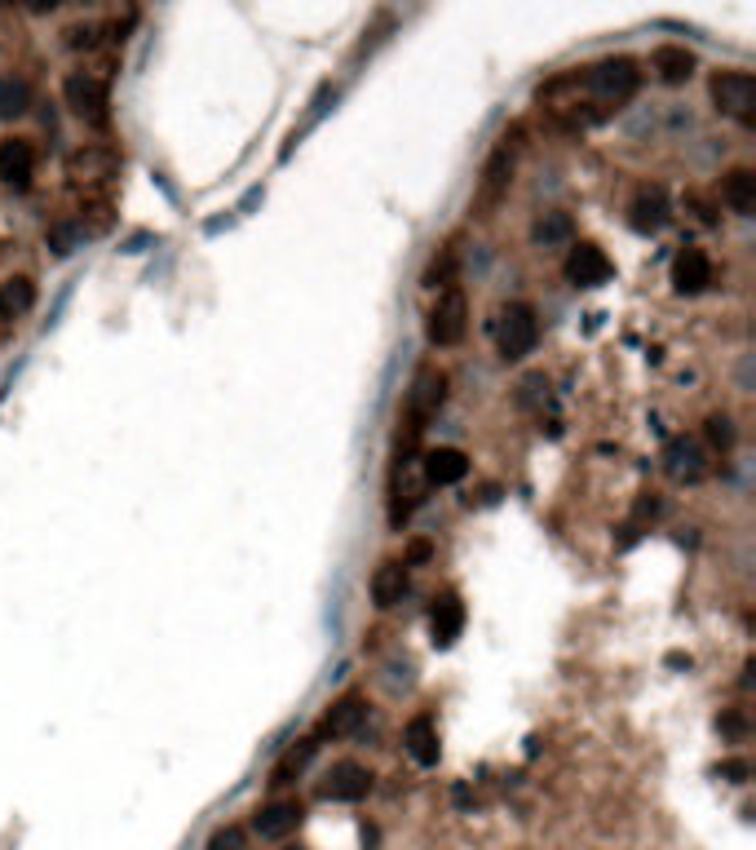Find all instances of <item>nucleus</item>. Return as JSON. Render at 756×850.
<instances>
[{
  "mask_svg": "<svg viewBox=\"0 0 756 850\" xmlns=\"http://www.w3.org/2000/svg\"><path fill=\"white\" fill-rule=\"evenodd\" d=\"M695 67H699V58H695L686 44H660V49L651 53V75H655L660 84H668V89L686 84V80L695 75Z\"/></svg>",
  "mask_w": 756,
  "mask_h": 850,
  "instance_id": "17",
  "label": "nucleus"
},
{
  "mask_svg": "<svg viewBox=\"0 0 756 850\" xmlns=\"http://www.w3.org/2000/svg\"><path fill=\"white\" fill-rule=\"evenodd\" d=\"M18 4H22L27 13H53V9L62 4V0H18Z\"/></svg>",
  "mask_w": 756,
  "mask_h": 850,
  "instance_id": "33",
  "label": "nucleus"
},
{
  "mask_svg": "<svg viewBox=\"0 0 756 850\" xmlns=\"http://www.w3.org/2000/svg\"><path fill=\"white\" fill-rule=\"evenodd\" d=\"M456 266H460V253L447 244V249H442V253H438V257L425 266V289H433V293H438V289L456 284Z\"/></svg>",
  "mask_w": 756,
  "mask_h": 850,
  "instance_id": "27",
  "label": "nucleus"
},
{
  "mask_svg": "<svg viewBox=\"0 0 756 850\" xmlns=\"http://www.w3.org/2000/svg\"><path fill=\"white\" fill-rule=\"evenodd\" d=\"M31 306H35V280H31V275H9V280H0V320H4V324L22 320Z\"/></svg>",
  "mask_w": 756,
  "mask_h": 850,
  "instance_id": "24",
  "label": "nucleus"
},
{
  "mask_svg": "<svg viewBox=\"0 0 756 850\" xmlns=\"http://www.w3.org/2000/svg\"><path fill=\"white\" fill-rule=\"evenodd\" d=\"M31 111V84L22 75H0V120H18Z\"/></svg>",
  "mask_w": 756,
  "mask_h": 850,
  "instance_id": "26",
  "label": "nucleus"
},
{
  "mask_svg": "<svg viewBox=\"0 0 756 850\" xmlns=\"http://www.w3.org/2000/svg\"><path fill=\"white\" fill-rule=\"evenodd\" d=\"M691 209L699 213V222H717V213H713V204L704 195H691Z\"/></svg>",
  "mask_w": 756,
  "mask_h": 850,
  "instance_id": "31",
  "label": "nucleus"
},
{
  "mask_svg": "<svg viewBox=\"0 0 756 850\" xmlns=\"http://www.w3.org/2000/svg\"><path fill=\"white\" fill-rule=\"evenodd\" d=\"M204 850H248V833H244L239 824H222V829L208 838Z\"/></svg>",
  "mask_w": 756,
  "mask_h": 850,
  "instance_id": "30",
  "label": "nucleus"
},
{
  "mask_svg": "<svg viewBox=\"0 0 756 850\" xmlns=\"http://www.w3.org/2000/svg\"><path fill=\"white\" fill-rule=\"evenodd\" d=\"M364 718H368V696H364V691H346V696L324 714L315 740H319V745H324V740H350V736H359Z\"/></svg>",
  "mask_w": 756,
  "mask_h": 850,
  "instance_id": "9",
  "label": "nucleus"
},
{
  "mask_svg": "<svg viewBox=\"0 0 756 850\" xmlns=\"http://www.w3.org/2000/svg\"><path fill=\"white\" fill-rule=\"evenodd\" d=\"M62 102L75 120L93 124V129H106L111 124V89L98 71H71L62 80Z\"/></svg>",
  "mask_w": 756,
  "mask_h": 850,
  "instance_id": "6",
  "label": "nucleus"
},
{
  "mask_svg": "<svg viewBox=\"0 0 756 850\" xmlns=\"http://www.w3.org/2000/svg\"><path fill=\"white\" fill-rule=\"evenodd\" d=\"M531 240H535L540 249L575 244V222H571V213H566V209H549V213H540L535 226H531Z\"/></svg>",
  "mask_w": 756,
  "mask_h": 850,
  "instance_id": "25",
  "label": "nucleus"
},
{
  "mask_svg": "<svg viewBox=\"0 0 756 850\" xmlns=\"http://www.w3.org/2000/svg\"><path fill=\"white\" fill-rule=\"evenodd\" d=\"M637 93H642V62L629 53H611L571 75H553L549 84H540L535 102L562 115L571 129H589L624 111Z\"/></svg>",
  "mask_w": 756,
  "mask_h": 850,
  "instance_id": "1",
  "label": "nucleus"
},
{
  "mask_svg": "<svg viewBox=\"0 0 756 850\" xmlns=\"http://www.w3.org/2000/svg\"><path fill=\"white\" fill-rule=\"evenodd\" d=\"M496 346H500L504 364H522L527 355H535V346H540V311L531 302H509L500 311Z\"/></svg>",
  "mask_w": 756,
  "mask_h": 850,
  "instance_id": "5",
  "label": "nucleus"
},
{
  "mask_svg": "<svg viewBox=\"0 0 756 850\" xmlns=\"http://www.w3.org/2000/svg\"><path fill=\"white\" fill-rule=\"evenodd\" d=\"M315 753H319V740L310 736V740H297L293 749H284V758L275 762V771H270V789H288V785H297V776L315 762Z\"/></svg>",
  "mask_w": 756,
  "mask_h": 850,
  "instance_id": "23",
  "label": "nucleus"
},
{
  "mask_svg": "<svg viewBox=\"0 0 756 850\" xmlns=\"http://www.w3.org/2000/svg\"><path fill=\"white\" fill-rule=\"evenodd\" d=\"M668 217H673V209H668V191H664V186H642V191L629 200V226H633L637 235L664 231Z\"/></svg>",
  "mask_w": 756,
  "mask_h": 850,
  "instance_id": "12",
  "label": "nucleus"
},
{
  "mask_svg": "<svg viewBox=\"0 0 756 850\" xmlns=\"http://www.w3.org/2000/svg\"><path fill=\"white\" fill-rule=\"evenodd\" d=\"M713 280H717V271H713V257H708L704 249H682V253H677V262H673V289H677L682 297L708 293Z\"/></svg>",
  "mask_w": 756,
  "mask_h": 850,
  "instance_id": "13",
  "label": "nucleus"
},
{
  "mask_svg": "<svg viewBox=\"0 0 756 850\" xmlns=\"http://www.w3.org/2000/svg\"><path fill=\"white\" fill-rule=\"evenodd\" d=\"M425 558H429V545H425V540H416V545H411V554H407L402 563L411 567V563H425Z\"/></svg>",
  "mask_w": 756,
  "mask_h": 850,
  "instance_id": "34",
  "label": "nucleus"
},
{
  "mask_svg": "<svg viewBox=\"0 0 756 850\" xmlns=\"http://www.w3.org/2000/svg\"><path fill=\"white\" fill-rule=\"evenodd\" d=\"M115 169H120V151L106 142H84L67 155V178L75 182H106L115 178Z\"/></svg>",
  "mask_w": 756,
  "mask_h": 850,
  "instance_id": "10",
  "label": "nucleus"
},
{
  "mask_svg": "<svg viewBox=\"0 0 756 850\" xmlns=\"http://www.w3.org/2000/svg\"><path fill=\"white\" fill-rule=\"evenodd\" d=\"M664 469H668L677 483H699V478L708 474V452H704V443L677 438V443L668 447V456H664Z\"/></svg>",
  "mask_w": 756,
  "mask_h": 850,
  "instance_id": "19",
  "label": "nucleus"
},
{
  "mask_svg": "<svg viewBox=\"0 0 756 850\" xmlns=\"http://www.w3.org/2000/svg\"><path fill=\"white\" fill-rule=\"evenodd\" d=\"M704 438H708L713 452H731V447H735V422H731L726 413H713L708 425H704Z\"/></svg>",
  "mask_w": 756,
  "mask_h": 850,
  "instance_id": "29",
  "label": "nucleus"
},
{
  "mask_svg": "<svg viewBox=\"0 0 756 850\" xmlns=\"http://www.w3.org/2000/svg\"><path fill=\"white\" fill-rule=\"evenodd\" d=\"M368 793H372V771H368L364 762L346 758V762H337V767L328 771V785H324V798H328V802H364Z\"/></svg>",
  "mask_w": 756,
  "mask_h": 850,
  "instance_id": "14",
  "label": "nucleus"
},
{
  "mask_svg": "<svg viewBox=\"0 0 756 850\" xmlns=\"http://www.w3.org/2000/svg\"><path fill=\"white\" fill-rule=\"evenodd\" d=\"M442 399H447V373H442L438 364H420V368L411 373V386H407L402 408H398V429H394V465L420 447V438H425L429 422L438 417Z\"/></svg>",
  "mask_w": 756,
  "mask_h": 850,
  "instance_id": "2",
  "label": "nucleus"
},
{
  "mask_svg": "<svg viewBox=\"0 0 756 850\" xmlns=\"http://www.w3.org/2000/svg\"><path fill=\"white\" fill-rule=\"evenodd\" d=\"M708 98H713L717 115H726V120H735V124H753V111H756L753 71H744V67L713 71V80H708Z\"/></svg>",
  "mask_w": 756,
  "mask_h": 850,
  "instance_id": "7",
  "label": "nucleus"
},
{
  "mask_svg": "<svg viewBox=\"0 0 756 850\" xmlns=\"http://www.w3.org/2000/svg\"><path fill=\"white\" fill-rule=\"evenodd\" d=\"M35 178V142L31 138H4L0 142V182L13 191H27Z\"/></svg>",
  "mask_w": 756,
  "mask_h": 850,
  "instance_id": "15",
  "label": "nucleus"
},
{
  "mask_svg": "<svg viewBox=\"0 0 756 850\" xmlns=\"http://www.w3.org/2000/svg\"><path fill=\"white\" fill-rule=\"evenodd\" d=\"M44 244L53 249V257H71V253L80 249V226H75V222H53V226L44 231Z\"/></svg>",
  "mask_w": 756,
  "mask_h": 850,
  "instance_id": "28",
  "label": "nucleus"
},
{
  "mask_svg": "<svg viewBox=\"0 0 756 850\" xmlns=\"http://www.w3.org/2000/svg\"><path fill=\"white\" fill-rule=\"evenodd\" d=\"M420 474L429 487H456L469 474V456L460 447H429L420 456Z\"/></svg>",
  "mask_w": 756,
  "mask_h": 850,
  "instance_id": "16",
  "label": "nucleus"
},
{
  "mask_svg": "<svg viewBox=\"0 0 756 850\" xmlns=\"http://www.w3.org/2000/svg\"><path fill=\"white\" fill-rule=\"evenodd\" d=\"M429 629H433V642H438V647H451V642L460 638V629H464V603H460L456 594H442V598L433 603V611H429Z\"/></svg>",
  "mask_w": 756,
  "mask_h": 850,
  "instance_id": "22",
  "label": "nucleus"
},
{
  "mask_svg": "<svg viewBox=\"0 0 756 850\" xmlns=\"http://www.w3.org/2000/svg\"><path fill=\"white\" fill-rule=\"evenodd\" d=\"M402 745H407V753H411L416 767H438L442 745H438V722H433V714H416V718L402 727Z\"/></svg>",
  "mask_w": 756,
  "mask_h": 850,
  "instance_id": "18",
  "label": "nucleus"
},
{
  "mask_svg": "<svg viewBox=\"0 0 756 850\" xmlns=\"http://www.w3.org/2000/svg\"><path fill=\"white\" fill-rule=\"evenodd\" d=\"M464 333H469V297L460 284H447L433 293V306L425 315V337H429V346L451 351L464 342Z\"/></svg>",
  "mask_w": 756,
  "mask_h": 850,
  "instance_id": "4",
  "label": "nucleus"
},
{
  "mask_svg": "<svg viewBox=\"0 0 756 850\" xmlns=\"http://www.w3.org/2000/svg\"><path fill=\"white\" fill-rule=\"evenodd\" d=\"M518 138H522V129L504 133V138L496 142V151L487 155V164H482V173H478V186H473V200H469V213H473V217H491V213L500 209V200L509 195L513 164H518Z\"/></svg>",
  "mask_w": 756,
  "mask_h": 850,
  "instance_id": "3",
  "label": "nucleus"
},
{
  "mask_svg": "<svg viewBox=\"0 0 756 850\" xmlns=\"http://www.w3.org/2000/svg\"><path fill=\"white\" fill-rule=\"evenodd\" d=\"M722 204L735 213V217H753L756 213V169H731L722 178Z\"/></svg>",
  "mask_w": 756,
  "mask_h": 850,
  "instance_id": "21",
  "label": "nucleus"
},
{
  "mask_svg": "<svg viewBox=\"0 0 756 850\" xmlns=\"http://www.w3.org/2000/svg\"><path fill=\"white\" fill-rule=\"evenodd\" d=\"M748 771H753L748 762H726V767H722V776H731L735 785H744V780H748Z\"/></svg>",
  "mask_w": 756,
  "mask_h": 850,
  "instance_id": "32",
  "label": "nucleus"
},
{
  "mask_svg": "<svg viewBox=\"0 0 756 850\" xmlns=\"http://www.w3.org/2000/svg\"><path fill=\"white\" fill-rule=\"evenodd\" d=\"M302 802L297 798H275V802H266L257 816H253V833L262 838V842H288L297 829H302Z\"/></svg>",
  "mask_w": 756,
  "mask_h": 850,
  "instance_id": "11",
  "label": "nucleus"
},
{
  "mask_svg": "<svg viewBox=\"0 0 756 850\" xmlns=\"http://www.w3.org/2000/svg\"><path fill=\"white\" fill-rule=\"evenodd\" d=\"M611 257L597 249V244H589V240H580V244H571V253H566V262H562V275H566V284L571 289H602L606 280H611Z\"/></svg>",
  "mask_w": 756,
  "mask_h": 850,
  "instance_id": "8",
  "label": "nucleus"
},
{
  "mask_svg": "<svg viewBox=\"0 0 756 850\" xmlns=\"http://www.w3.org/2000/svg\"><path fill=\"white\" fill-rule=\"evenodd\" d=\"M368 594H372V607H380V611L398 607L402 594H407V563L385 558L377 571H372V580H368Z\"/></svg>",
  "mask_w": 756,
  "mask_h": 850,
  "instance_id": "20",
  "label": "nucleus"
}]
</instances>
